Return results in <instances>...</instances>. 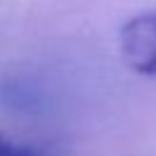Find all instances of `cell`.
<instances>
[{"label":"cell","instance_id":"cell-2","mask_svg":"<svg viewBox=\"0 0 156 156\" xmlns=\"http://www.w3.org/2000/svg\"><path fill=\"white\" fill-rule=\"evenodd\" d=\"M0 156H39V154L34 149H27V146H12V144H7V146L0 149Z\"/></svg>","mask_w":156,"mask_h":156},{"label":"cell","instance_id":"cell-3","mask_svg":"<svg viewBox=\"0 0 156 156\" xmlns=\"http://www.w3.org/2000/svg\"><path fill=\"white\" fill-rule=\"evenodd\" d=\"M2 146H7V141H5V136L0 134V149H2Z\"/></svg>","mask_w":156,"mask_h":156},{"label":"cell","instance_id":"cell-1","mask_svg":"<svg viewBox=\"0 0 156 156\" xmlns=\"http://www.w3.org/2000/svg\"><path fill=\"white\" fill-rule=\"evenodd\" d=\"M119 54L134 73L156 76V10L124 22L119 29Z\"/></svg>","mask_w":156,"mask_h":156}]
</instances>
